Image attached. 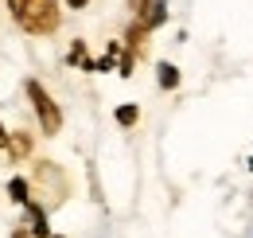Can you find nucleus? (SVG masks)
<instances>
[{
	"label": "nucleus",
	"instance_id": "f257e3e1",
	"mask_svg": "<svg viewBox=\"0 0 253 238\" xmlns=\"http://www.w3.org/2000/svg\"><path fill=\"white\" fill-rule=\"evenodd\" d=\"M16 24L32 35H51L59 28V0H8Z\"/></svg>",
	"mask_w": 253,
	"mask_h": 238
},
{
	"label": "nucleus",
	"instance_id": "f03ea898",
	"mask_svg": "<svg viewBox=\"0 0 253 238\" xmlns=\"http://www.w3.org/2000/svg\"><path fill=\"white\" fill-rule=\"evenodd\" d=\"M24 90H28V98H32V110H35V118H39V125H43V137H55V133L63 129V110H59L55 98L43 90V82L28 78Z\"/></svg>",
	"mask_w": 253,
	"mask_h": 238
},
{
	"label": "nucleus",
	"instance_id": "7ed1b4c3",
	"mask_svg": "<svg viewBox=\"0 0 253 238\" xmlns=\"http://www.w3.org/2000/svg\"><path fill=\"white\" fill-rule=\"evenodd\" d=\"M136 20H140V24H144L148 31L160 28V24L168 20V0H148V4L140 8V16H136Z\"/></svg>",
	"mask_w": 253,
	"mask_h": 238
},
{
	"label": "nucleus",
	"instance_id": "20e7f679",
	"mask_svg": "<svg viewBox=\"0 0 253 238\" xmlns=\"http://www.w3.org/2000/svg\"><path fill=\"white\" fill-rule=\"evenodd\" d=\"M28 215H32V235L35 238H51V227H47V211L39 203H28Z\"/></svg>",
	"mask_w": 253,
	"mask_h": 238
},
{
	"label": "nucleus",
	"instance_id": "39448f33",
	"mask_svg": "<svg viewBox=\"0 0 253 238\" xmlns=\"http://www.w3.org/2000/svg\"><path fill=\"white\" fill-rule=\"evenodd\" d=\"M28 191H32V183H28L24 176H12V179H8V195H12V203H24V207H28V203H32Z\"/></svg>",
	"mask_w": 253,
	"mask_h": 238
},
{
	"label": "nucleus",
	"instance_id": "423d86ee",
	"mask_svg": "<svg viewBox=\"0 0 253 238\" xmlns=\"http://www.w3.org/2000/svg\"><path fill=\"white\" fill-rule=\"evenodd\" d=\"M156 82H160V90H175L179 86V70H175L171 62H160L156 66Z\"/></svg>",
	"mask_w": 253,
	"mask_h": 238
},
{
	"label": "nucleus",
	"instance_id": "0eeeda50",
	"mask_svg": "<svg viewBox=\"0 0 253 238\" xmlns=\"http://www.w3.org/2000/svg\"><path fill=\"white\" fill-rule=\"evenodd\" d=\"M113 118H117V125H121V129H132V125L140 121V106L125 102V106H117V114H113Z\"/></svg>",
	"mask_w": 253,
	"mask_h": 238
},
{
	"label": "nucleus",
	"instance_id": "6e6552de",
	"mask_svg": "<svg viewBox=\"0 0 253 238\" xmlns=\"http://www.w3.org/2000/svg\"><path fill=\"white\" fill-rule=\"evenodd\" d=\"M70 62H78L82 70H94V66H97V62L90 59V55H86V43H82V39H78V43L70 47Z\"/></svg>",
	"mask_w": 253,
	"mask_h": 238
},
{
	"label": "nucleus",
	"instance_id": "1a4fd4ad",
	"mask_svg": "<svg viewBox=\"0 0 253 238\" xmlns=\"http://www.w3.org/2000/svg\"><path fill=\"white\" fill-rule=\"evenodd\" d=\"M28 149H32V141H28V133H20V137H16V145H12V156H24Z\"/></svg>",
	"mask_w": 253,
	"mask_h": 238
},
{
	"label": "nucleus",
	"instance_id": "9d476101",
	"mask_svg": "<svg viewBox=\"0 0 253 238\" xmlns=\"http://www.w3.org/2000/svg\"><path fill=\"white\" fill-rule=\"evenodd\" d=\"M8 145H12V141H8V129L0 125V149H8Z\"/></svg>",
	"mask_w": 253,
	"mask_h": 238
},
{
	"label": "nucleus",
	"instance_id": "9b49d317",
	"mask_svg": "<svg viewBox=\"0 0 253 238\" xmlns=\"http://www.w3.org/2000/svg\"><path fill=\"white\" fill-rule=\"evenodd\" d=\"M90 0H66V8H86Z\"/></svg>",
	"mask_w": 253,
	"mask_h": 238
},
{
	"label": "nucleus",
	"instance_id": "f8f14e48",
	"mask_svg": "<svg viewBox=\"0 0 253 238\" xmlns=\"http://www.w3.org/2000/svg\"><path fill=\"white\" fill-rule=\"evenodd\" d=\"M12 238H28V235H24V231H16V235H12Z\"/></svg>",
	"mask_w": 253,
	"mask_h": 238
},
{
	"label": "nucleus",
	"instance_id": "ddd939ff",
	"mask_svg": "<svg viewBox=\"0 0 253 238\" xmlns=\"http://www.w3.org/2000/svg\"><path fill=\"white\" fill-rule=\"evenodd\" d=\"M55 238H63V235H55Z\"/></svg>",
	"mask_w": 253,
	"mask_h": 238
}]
</instances>
